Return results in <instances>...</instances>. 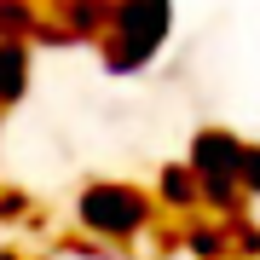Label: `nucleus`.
<instances>
[{"label":"nucleus","instance_id":"nucleus-1","mask_svg":"<svg viewBox=\"0 0 260 260\" xmlns=\"http://www.w3.org/2000/svg\"><path fill=\"white\" fill-rule=\"evenodd\" d=\"M168 35H174V0H110L99 58L110 75H139L162 58Z\"/></svg>","mask_w":260,"mask_h":260},{"label":"nucleus","instance_id":"nucleus-2","mask_svg":"<svg viewBox=\"0 0 260 260\" xmlns=\"http://www.w3.org/2000/svg\"><path fill=\"white\" fill-rule=\"evenodd\" d=\"M156 197L133 179H87L75 191V225L93 243H139L156 225Z\"/></svg>","mask_w":260,"mask_h":260},{"label":"nucleus","instance_id":"nucleus-3","mask_svg":"<svg viewBox=\"0 0 260 260\" xmlns=\"http://www.w3.org/2000/svg\"><path fill=\"white\" fill-rule=\"evenodd\" d=\"M243 156H249V139L232 133V127L191 133L185 162H191L197 185H203V208L225 214V208H243V203H249V191H243Z\"/></svg>","mask_w":260,"mask_h":260},{"label":"nucleus","instance_id":"nucleus-4","mask_svg":"<svg viewBox=\"0 0 260 260\" xmlns=\"http://www.w3.org/2000/svg\"><path fill=\"white\" fill-rule=\"evenodd\" d=\"M104 23H110V0H47L35 47H99Z\"/></svg>","mask_w":260,"mask_h":260},{"label":"nucleus","instance_id":"nucleus-5","mask_svg":"<svg viewBox=\"0 0 260 260\" xmlns=\"http://www.w3.org/2000/svg\"><path fill=\"white\" fill-rule=\"evenodd\" d=\"M150 197H156V208H162V214H179V220L203 208V185H197V174H191V162H185V156L156 168V185H150Z\"/></svg>","mask_w":260,"mask_h":260},{"label":"nucleus","instance_id":"nucleus-6","mask_svg":"<svg viewBox=\"0 0 260 260\" xmlns=\"http://www.w3.org/2000/svg\"><path fill=\"white\" fill-rule=\"evenodd\" d=\"M29 64H35V41L0 35V110L23 104V93H29Z\"/></svg>","mask_w":260,"mask_h":260},{"label":"nucleus","instance_id":"nucleus-7","mask_svg":"<svg viewBox=\"0 0 260 260\" xmlns=\"http://www.w3.org/2000/svg\"><path fill=\"white\" fill-rule=\"evenodd\" d=\"M41 18H47V0H0V35L35 41Z\"/></svg>","mask_w":260,"mask_h":260},{"label":"nucleus","instance_id":"nucleus-8","mask_svg":"<svg viewBox=\"0 0 260 260\" xmlns=\"http://www.w3.org/2000/svg\"><path fill=\"white\" fill-rule=\"evenodd\" d=\"M243 191H249V203H260V145H249V156H243Z\"/></svg>","mask_w":260,"mask_h":260},{"label":"nucleus","instance_id":"nucleus-9","mask_svg":"<svg viewBox=\"0 0 260 260\" xmlns=\"http://www.w3.org/2000/svg\"><path fill=\"white\" fill-rule=\"evenodd\" d=\"M23 208L29 203H23L18 191H0V220H23Z\"/></svg>","mask_w":260,"mask_h":260},{"label":"nucleus","instance_id":"nucleus-10","mask_svg":"<svg viewBox=\"0 0 260 260\" xmlns=\"http://www.w3.org/2000/svg\"><path fill=\"white\" fill-rule=\"evenodd\" d=\"M0 260H23V254H18V249H0Z\"/></svg>","mask_w":260,"mask_h":260}]
</instances>
